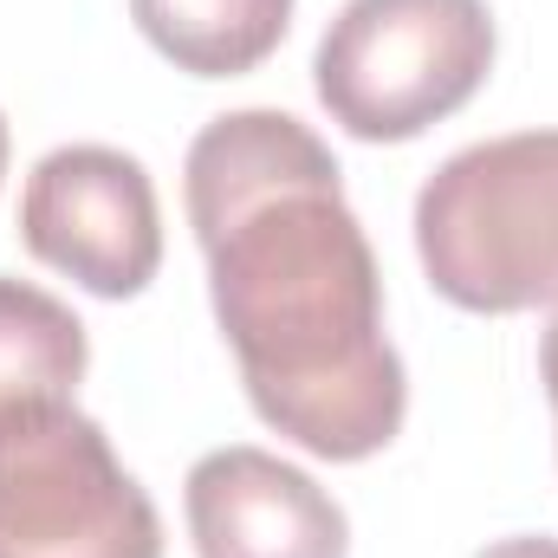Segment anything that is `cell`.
<instances>
[{
    "label": "cell",
    "instance_id": "6da1fadb",
    "mask_svg": "<svg viewBox=\"0 0 558 558\" xmlns=\"http://www.w3.org/2000/svg\"><path fill=\"white\" fill-rule=\"evenodd\" d=\"M189 228L247 403L318 461H371L410 416L384 274L331 149L286 111H228L189 143Z\"/></svg>",
    "mask_w": 558,
    "mask_h": 558
},
{
    "label": "cell",
    "instance_id": "7a4b0ae2",
    "mask_svg": "<svg viewBox=\"0 0 558 558\" xmlns=\"http://www.w3.org/2000/svg\"><path fill=\"white\" fill-rule=\"evenodd\" d=\"M416 254L461 312H558V131L454 149L416 195Z\"/></svg>",
    "mask_w": 558,
    "mask_h": 558
},
{
    "label": "cell",
    "instance_id": "3957f363",
    "mask_svg": "<svg viewBox=\"0 0 558 558\" xmlns=\"http://www.w3.org/2000/svg\"><path fill=\"white\" fill-rule=\"evenodd\" d=\"M494 72L487 0H344L312 78L357 143H410L454 118Z\"/></svg>",
    "mask_w": 558,
    "mask_h": 558
},
{
    "label": "cell",
    "instance_id": "277c9868",
    "mask_svg": "<svg viewBox=\"0 0 558 558\" xmlns=\"http://www.w3.org/2000/svg\"><path fill=\"white\" fill-rule=\"evenodd\" d=\"M0 558H162V520L78 403L0 416Z\"/></svg>",
    "mask_w": 558,
    "mask_h": 558
},
{
    "label": "cell",
    "instance_id": "5b68a950",
    "mask_svg": "<svg viewBox=\"0 0 558 558\" xmlns=\"http://www.w3.org/2000/svg\"><path fill=\"white\" fill-rule=\"evenodd\" d=\"M20 241L39 267L98 299H137L162 267L156 182L111 143H65L39 156L20 189Z\"/></svg>",
    "mask_w": 558,
    "mask_h": 558
},
{
    "label": "cell",
    "instance_id": "8992f818",
    "mask_svg": "<svg viewBox=\"0 0 558 558\" xmlns=\"http://www.w3.org/2000/svg\"><path fill=\"white\" fill-rule=\"evenodd\" d=\"M189 539L202 558H344V507L267 448H215L189 468Z\"/></svg>",
    "mask_w": 558,
    "mask_h": 558
},
{
    "label": "cell",
    "instance_id": "52a82bcc",
    "mask_svg": "<svg viewBox=\"0 0 558 558\" xmlns=\"http://www.w3.org/2000/svg\"><path fill=\"white\" fill-rule=\"evenodd\" d=\"M137 33L195 78H241L292 33V0H131Z\"/></svg>",
    "mask_w": 558,
    "mask_h": 558
},
{
    "label": "cell",
    "instance_id": "ba28073f",
    "mask_svg": "<svg viewBox=\"0 0 558 558\" xmlns=\"http://www.w3.org/2000/svg\"><path fill=\"white\" fill-rule=\"evenodd\" d=\"M92 344L65 299L33 279L0 274V416L33 403H72L85 384Z\"/></svg>",
    "mask_w": 558,
    "mask_h": 558
},
{
    "label": "cell",
    "instance_id": "9c48e42d",
    "mask_svg": "<svg viewBox=\"0 0 558 558\" xmlns=\"http://www.w3.org/2000/svg\"><path fill=\"white\" fill-rule=\"evenodd\" d=\"M481 558H558V539H533V533H520V539H500V546H487Z\"/></svg>",
    "mask_w": 558,
    "mask_h": 558
},
{
    "label": "cell",
    "instance_id": "30bf717a",
    "mask_svg": "<svg viewBox=\"0 0 558 558\" xmlns=\"http://www.w3.org/2000/svg\"><path fill=\"white\" fill-rule=\"evenodd\" d=\"M539 377H546V397H553V416H558V312L539 338Z\"/></svg>",
    "mask_w": 558,
    "mask_h": 558
},
{
    "label": "cell",
    "instance_id": "8fae6325",
    "mask_svg": "<svg viewBox=\"0 0 558 558\" xmlns=\"http://www.w3.org/2000/svg\"><path fill=\"white\" fill-rule=\"evenodd\" d=\"M0 182H7V118H0Z\"/></svg>",
    "mask_w": 558,
    "mask_h": 558
}]
</instances>
